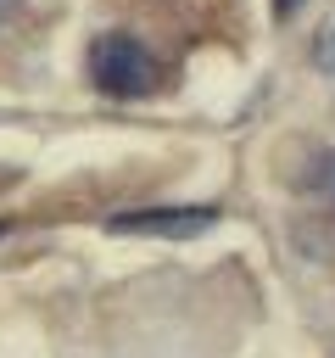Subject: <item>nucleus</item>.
Returning <instances> with one entry per match:
<instances>
[{
	"label": "nucleus",
	"mask_w": 335,
	"mask_h": 358,
	"mask_svg": "<svg viewBox=\"0 0 335 358\" xmlns=\"http://www.w3.org/2000/svg\"><path fill=\"white\" fill-rule=\"evenodd\" d=\"M84 73L112 101H140V95H156L162 90V62L134 34H100L89 45V56H84Z\"/></svg>",
	"instance_id": "obj_1"
},
{
	"label": "nucleus",
	"mask_w": 335,
	"mask_h": 358,
	"mask_svg": "<svg viewBox=\"0 0 335 358\" xmlns=\"http://www.w3.org/2000/svg\"><path fill=\"white\" fill-rule=\"evenodd\" d=\"M0 11H6V0H0Z\"/></svg>",
	"instance_id": "obj_6"
},
{
	"label": "nucleus",
	"mask_w": 335,
	"mask_h": 358,
	"mask_svg": "<svg viewBox=\"0 0 335 358\" xmlns=\"http://www.w3.org/2000/svg\"><path fill=\"white\" fill-rule=\"evenodd\" d=\"M296 6H302V0H274V11H279V17H296Z\"/></svg>",
	"instance_id": "obj_4"
},
{
	"label": "nucleus",
	"mask_w": 335,
	"mask_h": 358,
	"mask_svg": "<svg viewBox=\"0 0 335 358\" xmlns=\"http://www.w3.org/2000/svg\"><path fill=\"white\" fill-rule=\"evenodd\" d=\"M0 235H6V224H0Z\"/></svg>",
	"instance_id": "obj_5"
},
{
	"label": "nucleus",
	"mask_w": 335,
	"mask_h": 358,
	"mask_svg": "<svg viewBox=\"0 0 335 358\" xmlns=\"http://www.w3.org/2000/svg\"><path fill=\"white\" fill-rule=\"evenodd\" d=\"M218 213L212 207H184V213H123L112 218L117 235H201Z\"/></svg>",
	"instance_id": "obj_2"
},
{
	"label": "nucleus",
	"mask_w": 335,
	"mask_h": 358,
	"mask_svg": "<svg viewBox=\"0 0 335 358\" xmlns=\"http://www.w3.org/2000/svg\"><path fill=\"white\" fill-rule=\"evenodd\" d=\"M318 196H329V213H335V157H318Z\"/></svg>",
	"instance_id": "obj_3"
}]
</instances>
